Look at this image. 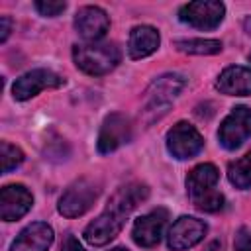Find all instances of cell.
Listing matches in <instances>:
<instances>
[{
  "label": "cell",
  "instance_id": "obj_1",
  "mask_svg": "<svg viewBox=\"0 0 251 251\" xmlns=\"http://www.w3.org/2000/svg\"><path fill=\"white\" fill-rule=\"evenodd\" d=\"M147 196H149V188L141 182H131V184L118 188V192L108 200L104 212L84 227V233H82L84 239L96 247L112 241L122 231L127 216Z\"/></svg>",
  "mask_w": 251,
  "mask_h": 251
},
{
  "label": "cell",
  "instance_id": "obj_2",
  "mask_svg": "<svg viewBox=\"0 0 251 251\" xmlns=\"http://www.w3.org/2000/svg\"><path fill=\"white\" fill-rule=\"evenodd\" d=\"M218 178H220V173L212 163H202L188 173L186 190L198 210L218 212L224 208V196H222V192L216 190Z\"/></svg>",
  "mask_w": 251,
  "mask_h": 251
},
{
  "label": "cell",
  "instance_id": "obj_3",
  "mask_svg": "<svg viewBox=\"0 0 251 251\" xmlns=\"http://www.w3.org/2000/svg\"><path fill=\"white\" fill-rule=\"evenodd\" d=\"M75 65L92 76H100L116 69L122 55L114 43H84L73 47Z\"/></svg>",
  "mask_w": 251,
  "mask_h": 251
},
{
  "label": "cell",
  "instance_id": "obj_4",
  "mask_svg": "<svg viewBox=\"0 0 251 251\" xmlns=\"http://www.w3.org/2000/svg\"><path fill=\"white\" fill-rule=\"evenodd\" d=\"M98 194H100L98 182H94L92 178H78L63 192V196L59 200V212L65 218L82 216L84 212H88L92 208Z\"/></svg>",
  "mask_w": 251,
  "mask_h": 251
},
{
  "label": "cell",
  "instance_id": "obj_5",
  "mask_svg": "<svg viewBox=\"0 0 251 251\" xmlns=\"http://www.w3.org/2000/svg\"><path fill=\"white\" fill-rule=\"evenodd\" d=\"M184 84H186V80L178 73H167V75H161L159 78H155L143 96L145 112H155V110L159 112L161 108H167L180 94Z\"/></svg>",
  "mask_w": 251,
  "mask_h": 251
},
{
  "label": "cell",
  "instance_id": "obj_6",
  "mask_svg": "<svg viewBox=\"0 0 251 251\" xmlns=\"http://www.w3.org/2000/svg\"><path fill=\"white\" fill-rule=\"evenodd\" d=\"M226 14V6L216 0H200V2H188L178 10L180 22L198 27V29H214L222 24Z\"/></svg>",
  "mask_w": 251,
  "mask_h": 251
},
{
  "label": "cell",
  "instance_id": "obj_7",
  "mask_svg": "<svg viewBox=\"0 0 251 251\" xmlns=\"http://www.w3.org/2000/svg\"><path fill=\"white\" fill-rule=\"evenodd\" d=\"M204 147V137L188 122H178L167 133V149L175 159H190Z\"/></svg>",
  "mask_w": 251,
  "mask_h": 251
},
{
  "label": "cell",
  "instance_id": "obj_8",
  "mask_svg": "<svg viewBox=\"0 0 251 251\" xmlns=\"http://www.w3.org/2000/svg\"><path fill=\"white\" fill-rule=\"evenodd\" d=\"M249 135H251V108L247 106L233 108L218 129V139L222 147L229 151L237 149Z\"/></svg>",
  "mask_w": 251,
  "mask_h": 251
},
{
  "label": "cell",
  "instance_id": "obj_9",
  "mask_svg": "<svg viewBox=\"0 0 251 251\" xmlns=\"http://www.w3.org/2000/svg\"><path fill=\"white\" fill-rule=\"evenodd\" d=\"M63 82L65 80L49 69H33L29 73L22 75L20 78H16V82L12 86V94L16 100H27L45 88H59Z\"/></svg>",
  "mask_w": 251,
  "mask_h": 251
},
{
  "label": "cell",
  "instance_id": "obj_10",
  "mask_svg": "<svg viewBox=\"0 0 251 251\" xmlns=\"http://www.w3.org/2000/svg\"><path fill=\"white\" fill-rule=\"evenodd\" d=\"M206 229L208 226L202 220L192 218V216H180L169 229V237H167L169 249L184 251L188 247H194L198 241L204 239Z\"/></svg>",
  "mask_w": 251,
  "mask_h": 251
},
{
  "label": "cell",
  "instance_id": "obj_11",
  "mask_svg": "<svg viewBox=\"0 0 251 251\" xmlns=\"http://www.w3.org/2000/svg\"><path fill=\"white\" fill-rule=\"evenodd\" d=\"M131 139V124L129 118H126L120 112H114L106 116L102 122L100 133H98V151L100 153H112L124 143Z\"/></svg>",
  "mask_w": 251,
  "mask_h": 251
},
{
  "label": "cell",
  "instance_id": "obj_12",
  "mask_svg": "<svg viewBox=\"0 0 251 251\" xmlns=\"http://www.w3.org/2000/svg\"><path fill=\"white\" fill-rule=\"evenodd\" d=\"M167 220H169V212L165 208H157L145 216H139L135 222H133V227H131V237L137 245L141 247H153L161 241V235H163V229L167 226Z\"/></svg>",
  "mask_w": 251,
  "mask_h": 251
},
{
  "label": "cell",
  "instance_id": "obj_13",
  "mask_svg": "<svg viewBox=\"0 0 251 251\" xmlns=\"http://www.w3.org/2000/svg\"><path fill=\"white\" fill-rule=\"evenodd\" d=\"M33 204L31 192L24 184H8L0 192V218L4 222L20 220Z\"/></svg>",
  "mask_w": 251,
  "mask_h": 251
},
{
  "label": "cell",
  "instance_id": "obj_14",
  "mask_svg": "<svg viewBox=\"0 0 251 251\" xmlns=\"http://www.w3.org/2000/svg\"><path fill=\"white\" fill-rule=\"evenodd\" d=\"M75 27L82 39L98 41L110 29V18L98 6H84L75 16Z\"/></svg>",
  "mask_w": 251,
  "mask_h": 251
},
{
  "label": "cell",
  "instance_id": "obj_15",
  "mask_svg": "<svg viewBox=\"0 0 251 251\" xmlns=\"http://www.w3.org/2000/svg\"><path fill=\"white\" fill-rule=\"evenodd\" d=\"M53 243V229L45 222L29 224L14 239L10 251H47Z\"/></svg>",
  "mask_w": 251,
  "mask_h": 251
},
{
  "label": "cell",
  "instance_id": "obj_16",
  "mask_svg": "<svg viewBox=\"0 0 251 251\" xmlns=\"http://www.w3.org/2000/svg\"><path fill=\"white\" fill-rule=\"evenodd\" d=\"M216 88L227 96H249L251 94V69L227 67L218 76Z\"/></svg>",
  "mask_w": 251,
  "mask_h": 251
},
{
  "label": "cell",
  "instance_id": "obj_17",
  "mask_svg": "<svg viewBox=\"0 0 251 251\" xmlns=\"http://www.w3.org/2000/svg\"><path fill=\"white\" fill-rule=\"evenodd\" d=\"M159 31L151 25H135L129 31V41H127V51L131 59H143L151 53L157 51L159 47Z\"/></svg>",
  "mask_w": 251,
  "mask_h": 251
},
{
  "label": "cell",
  "instance_id": "obj_18",
  "mask_svg": "<svg viewBox=\"0 0 251 251\" xmlns=\"http://www.w3.org/2000/svg\"><path fill=\"white\" fill-rule=\"evenodd\" d=\"M227 178L235 188H249L251 186V151L245 153L241 159L229 163Z\"/></svg>",
  "mask_w": 251,
  "mask_h": 251
},
{
  "label": "cell",
  "instance_id": "obj_19",
  "mask_svg": "<svg viewBox=\"0 0 251 251\" xmlns=\"http://www.w3.org/2000/svg\"><path fill=\"white\" fill-rule=\"evenodd\" d=\"M175 45L188 55H214L222 51V41L218 39H178Z\"/></svg>",
  "mask_w": 251,
  "mask_h": 251
},
{
  "label": "cell",
  "instance_id": "obj_20",
  "mask_svg": "<svg viewBox=\"0 0 251 251\" xmlns=\"http://www.w3.org/2000/svg\"><path fill=\"white\" fill-rule=\"evenodd\" d=\"M22 161H24L22 149L8 141H2V173H10L18 165H22Z\"/></svg>",
  "mask_w": 251,
  "mask_h": 251
},
{
  "label": "cell",
  "instance_id": "obj_21",
  "mask_svg": "<svg viewBox=\"0 0 251 251\" xmlns=\"http://www.w3.org/2000/svg\"><path fill=\"white\" fill-rule=\"evenodd\" d=\"M65 8H67L65 2H51V0H47V2H35V10H37L41 16H49V18L59 16Z\"/></svg>",
  "mask_w": 251,
  "mask_h": 251
},
{
  "label": "cell",
  "instance_id": "obj_22",
  "mask_svg": "<svg viewBox=\"0 0 251 251\" xmlns=\"http://www.w3.org/2000/svg\"><path fill=\"white\" fill-rule=\"evenodd\" d=\"M233 249L235 251H251V231L247 227H239L235 233V241H233Z\"/></svg>",
  "mask_w": 251,
  "mask_h": 251
},
{
  "label": "cell",
  "instance_id": "obj_23",
  "mask_svg": "<svg viewBox=\"0 0 251 251\" xmlns=\"http://www.w3.org/2000/svg\"><path fill=\"white\" fill-rule=\"evenodd\" d=\"M63 251H84V249L75 235H67V239L63 243Z\"/></svg>",
  "mask_w": 251,
  "mask_h": 251
},
{
  "label": "cell",
  "instance_id": "obj_24",
  "mask_svg": "<svg viewBox=\"0 0 251 251\" xmlns=\"http://www.w3.org/2000/svg\"><path fill=\"white\" fill-rule=\"evenodd\" d=\"M0 24H2V35H0V41H6L8 39V35H10V27H12V22H10V18L8 16H2L0 18Z\"/></svg>",
  "mask_w": 251,
  "mask_h": 251
},
{
  "label": "cell",
  "instance_id": "obj_25",
  "mask_svg": "<svg viewBox=\"0 0 251 251\" xmlns=\"http://www.w3.org/2000/svg\"><path fill=\"white\" fill-rule=\"evenodd\" d=\"M243 27H245V31L251 35V16H247V18H245V22H243Z\"/></svg>",
  "mask_w": 251,
  "mask_h": 251
},
{
  "label": "cell",
  "instance_id": "obj_26",
  "mask_svg": "<svg viewBox=\"0 0 251 251\" xmlns=\"http://www.w3.org/2000/svg\"><path fill=\"white\" fill-rule=\"evenodd\" d=\"M110 251H127V249H124V247H114V249H110Z\"/></svg>",
  "mask_w": 251,
  "mask_h": 251
}]
</instances>
